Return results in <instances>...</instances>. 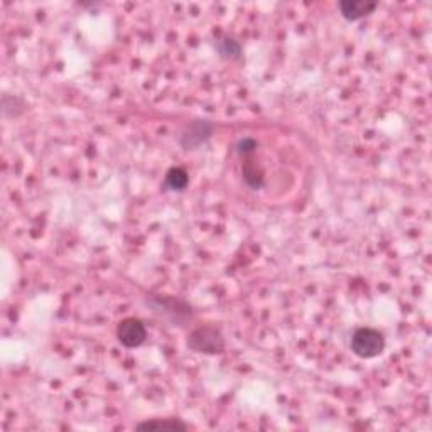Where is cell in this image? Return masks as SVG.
I'll return each instance as SVG.
<instances>
[{
  "instance_id": "6da1fadb",
  "label": "cell",
  "mask_w": 432,
  "mask_h": 432,
  "mask_svg": "<svg viewBox=\"0 0 432 432\" xmlns=\"http://www.w3.org/2000/svg\"><path fill=\"white\" fill-rule=\"evenodd\" d=\"M187 348L194 353L203 354H218L225 352V338L220 328L205 324L198 326L187 336Z\"/></svg>"
},
{
  "instance_id": "7a4b0ae2",
  "label": "cell",
  "mask_w": 432,
  "mask_h": 432,
  "mask_svg": "<svg viewBox=\"0 0 432 432\" xmlns=\"http://www.w3.org/2000/svg\"><path fill=\"white\" fill-rule=\"evenodd\" d=\"M352 352L361 360L380 356L385 350V336L375 328H358L352 336Z\"/></svg>"
},
{
  "instance_id": "3957f363",
  "label": "cell",
  "mask_w": 432,
  "mask_h": 432,
  "mask_svg": "<svg viewBox=\"0 0 432 432\" xmlns=\"http://www.w3.org/2000/svg\"><path fill=\"white\" fill-rule=\"evenodd\" d=\"M213 132H215V125L209 120H203V118L191 120L181 132L179 146L183 147V150H196L212 139Z\"/></svg>"
},
{
  "instance_id": "277c9868",
  "label": "cell",
  "mask_w": 432,
  "mask_h": 432,
  "mask_svg": "<svg viewBox=\"0 0 432 432\" xmlns=\"http://www.w3.org/2000/svg\"><path fill=\"white\" fill-rule=\"evenodd\" d=\"M117 338L125 348H139L147 339L146 324L137 317H127L117 326Z\"/></svg>"
},
{
  "instance_id": "5b68a950",
  "label": "cell",
  "mask_w": 432,
  "mask_h": 432,
  "mask_svg": "<svg viewBox=\"0 0 432 432\" xmlns=\"http://www.w3.org/2000/svg\"><path fill=\"white\" fill-rule=\"evenodd\" d=\"M152 304H156V311L168 316L177 326H184V323L193 319L191 306L184 301H177L174 297H156L152 299Z\"/></svg>"
},
{
  "instance_id": "8992f818",
  "label": "cell",
  "mask_w": 432,
  "mask_h": 432,
  "mask_svg": "<svg viewBox=\"0 0 432 432\" xmlns=\"http://www.w3.org/2000/svg\"><path fill=\"white\" fill-rule=\"evenodd\" d=\"M341 17L348 22H356L374 14V10L378 7L376 2H367V0H343L338 3Z\"/></svg>"
},
{
  "instance_id": "52a82bcc",
  "label": "cell",
  "mask_w": 432,
  "mask_h": 432,
  "mask_svg": "<svg viewBox=\"0 0 432 432\" xmlns=\"http://www.w3.org/2000/svg\"><path fill=\"white\" fill-rule=\"evenodd\" d=\"M216 51L220 58L225 59V61H240L243 56L242 44L236 39L230 38V36H223V38L216 41Z\"/></svg>"
},
{
  "instance_id": "ba28073f",
  "label": "cell",
  "mask_w": 432,
  "mask_h": 432,
  "mask_svg": "<svg viewBox=\"0 0 432 432\" xmlns=\"http://www.w3.org/2000/svg\"><path fill=\"white\" fill-rule=\"evenodd\" d=\"M137 431H161V429H168V431H187L190 429V424L183 422L181 419H150V420H144L135 426Z\"/></svg>"
},
{
  "instance_id": "9c48e42d",
  "label": "cell",
  "mask_w": 432,
  "mask_h": 432,
  "mask_svg": "<svg viewBox=\"0 0 432 432\" xmlns=\"http://www.w3.org/2000/svg\"><path fill=\"white\" fill-rule=\"evenodd\" d=\"M242 174L243 181L249 184L252 190H260L264 186V172L258 168L253 161H247L245 164L242 166Z\"/></svg>"
},
{
  "instance_id": "30bf717a",
  "label": "cell",
  "mask_w": 432,
  "mask_h": 432,
  "mask_svg": "<svg viewBox=\"0 0 432 432\" xmlns=\"http://www.w3.org/2000/svg\"><path fill=\"white\" fill-rule=\"evenodd\" d=\"M187 183H190V176L184 171L183 168H171L166 174V187L171 191H183L187 187Z\"/></svg>"
},
{
  "instance_id": "8fae6325",
  "label": "cell",
  "mask_w": 432,
  "mask_h": 432,
  "mask_svg": "<svg viewBox=\"0 0 432 432\" xmlns=\"http://www.w3.org/2000/svg\"><path fill=\"white\" fill-rule=\"evenodd\" d=\"M25 112L24 100L14 95H3L2 97V115L3 118H17Z\"/></svg>"
},
{
  "instance_id": "7c38bea8",
  "label": "cell",
  "mask_w": 432,
  "mask_h": 432,
  "mask_svg": "<svg viewBox=\"0 0 432 432\" xmlns=\"http://www.w3.org/2000/svg\"><path fill=\"white\" fill-rule=\"evenodd\" d=\"M257 147H258V142L255 139L245 137V139H240L238 142H236L235 150L240 157H249L255 152Z\"/></svg>"
}]
</instances>
